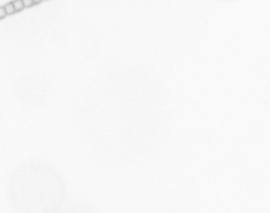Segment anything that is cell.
Segmentation results:
<instances>
[{"mask_svg":"<svg viewBox=\"0 0 270 213\" xmlns=\"http://www.w3.org/2000/svg\"><path fill=\"white\" fill-rule=\"evenodd\" d=\"M84 108L85 133L118 158L148 151L167 131V101H85Z\"/></svg>","mask_w":270,"mask_h":213,"instance_id":"cell-1","label":"cell"},{"mask_svg":"<svg viewBox=\"0 0 270 213\" xmlns=\"http://www.w3.org/2000/svg\"><path fill=\"white\" fill-rule=\"evenodd\" d=\"M12 3H13L16 13H18V12L22 11V10L25 9L24 4L23 2H22V0H13V2H12Z\"/></svg>","mask_w":270,"mask_h":213,"instance_id":"cell-2","label":"cell"},{"mask_svg":"<svg viewBox=\"0 0 270 213\" xmlns=\"http://www.w3.org/2000/svg\"><path fill=\"white\" fill-rule=\"evenodd\" d=\"M4 8H5L6 13H7V15H12V14H13V13H16V11H15V9H14V7H13V3H12V2H8V3L6 4V5L4 6Z\"/></svg>","mask_w":270,"mask_h":213,"instance_id":"cell-3","label":"cell"},{"mask_svg":"<svg viewBox=\"0 0 270 213\" xmlns=\"http://www.w3.org/2000/svg\"><path fill=\"white\" fill-rule=\"evenodd\" d=\"M22 2H23L25 8H30V7H33L35 5L33 0H22Z\"/></svg>","mask_w":270,"mask_h":213,"instance_id":"cell-4","label":"cell"},{"mask_svg":"<svg viewBox=\"0 0 270 213\" xmlns=\"http://www.w3.org/2000/svg\"><path fill=\"white\" fill-rule=\"evenodd\" d=\"M7 16V13H6V10L4 7H0V20L5 18Z\"/></svg>","mask_w":270,"mask_h":213,"instance_id":"cell-5","label":"cell"},{"mask_svg":"<svg viewBox=\"0 0 270 213\" xmlns=\"http://www.w3.org/2000/svg\"><path fill=\"white\" fill-rule=\"evenodd\" d=\"M43 2V0H33V2L35 5H37V4H40L41 3V2Z\"/></svg>","mask_w":270,"mask_h":213,"instance_id":"cell-6","label":"cell"}]
</instances>
